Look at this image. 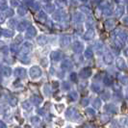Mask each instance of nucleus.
<instances>
[{"mask_svg": "<svg viewBox=\"0 0 128 128\" xmlns=\"http://www.w3.org/2000/svg\"><path fill=\"white\" fill-rule=\"evenodd\" d=\"M92 36H94V31H92V30H90V31H88V32L85 34V38L86 40H90V38H92Z\"/></svg>", "mask_w": 128, "mask_h": 128, "instance_id": "nucleus-1", "label": "nucleus"}, {"mask_svg": "<svg viewBox=\"0 0 128 128\" xmlns=\"http://www.w3.org/2000/svg\"><path fill=\"white\" fill-rule=\"evenodd\" d=\"M56 3H57L58 5L61 7V8H62V7L66 6V0H57V1H56Z\"/></svg>", "mask_w": 128, "mask_h": 128, "instance_id": "nucleus-2", "label": "nucleus"}, {"mask_svg": "<svg viewBox=\"0 0 128 128\" xmlns=\"http://www.w3.org/2000/svg\"><path fill=\"white\" fill-rule=\"evenodd\" d=\"M35 35H36V30H35V28L31 27V28L29 29V31H28V34H27V36H30V37H32V36H35Z\"/></svg>", "mask_w": 128, "mask_h": 128, "instance_id": "nucleus-3", "label": "nucleus"}, {"mask_svg": "<svg viewBox=\"0 0 128 128\" xmlns=\"http://www.w3.org/2000/svg\"><path fill=\"white\" fill-rule=\"evenodd\" d=\"M105 61H106V63H112V61H113V57H112V55L111 54H107L106 56H105Z\"/></svg>", "mask_w": 128, "mask_h": 128, "instance_id": "nucleus-4", "label": "nucleus"}, {"mask_svg": "<svg viewBox=\"0 0 128 128\" xmlns=\"http://www.w3.org/2000/svg\"><path fill=\"white\" fill-rule=\"evenodd\" d=\"M68 44H70V38H64L62 40V44L64 45H66Z\"/></svg>", "mask_w": 128, "mask_h": 128, "instance_id": "nucleus-5", "label": "nucleus"}, {"mask_svg": "<svg viewBox=\"0 0 128 128\" xmlns=\"http://www.w3.org/2000/svg\"><path fill=\"white\" fill-rule=\"evenodd\" d=\"M11 3H12V5H13V6H18V4H19V1L18 0H12V1H11Z\"/></svg>", "mask_w": 128, "mask_h": 128, "instance_id": "nucleus-6", "label": "nucleus"}, {"mask_svg": "<svg viewBox=\"0 0 128 128\" xmlns=\"http://www.w3.org/2000/svg\"><path fill=\"white\" fill-rule=\"evenodd\" d=\"M13 14H14V12H13V10H7L6 11V16H13Z\"/></svg>", "mask_w": 128, "mask_h": 128, "instance_id": "nucleus-7", "label": "nucleus"}, {"mask_svg": "<svg viewBox=\"0 0 128 128\" xmlns=\"http://www.w3.org/2000/svg\"><path fill=\"white\" fill-rule=\"evenodd\" d=\"M25 22H21L20 24H19V26H18V30H21V29H24L25 28Z\"/></svg>", "mask_w": 128, "mask_h": 128, "instance_id": "nucleus-8", "label": "nucleus"}, {"mask_svg": "<svg viewBox=\"0 0 128 128\" xmlns=\"http://www.w3.org/2000/svg\"><path fill=\"white\" fill-rule=\"evenodd\" d=\"M92 55V53L90 52V50H87V51H86V56L88 58H90Z\"/></svg>", "mask_w": 128, "mask_h": 128, "instance_id": "nucleus-9", "label": "nucleus"}, {"mask_svg": "<svg viewBox=\"0 0 128 128\" xmlns=\"http://www.w3.org/2000/svg\"><path fill=\"white\" fill-rule=\"evenodd\" d=\"M58 56H59V54H58L57 52L52 53V58H54V59H58Z\"/></svg>", "mask_w": 128, "mask_h": 128, "instance_id": "nucleus-10", "label": "nucleus"}, {"mask_svg": "<svg viewBox=\"0 0 128 128\" xmlns=\"http://www.w3.org/2000/svg\"><path fill=\"white\" fill-rule=\"evenodd\" d=\"M18 13L19 14H25L26 13V10H25V9H21V8H19Z\"/></svg>", "mask_w": 128, "mask_h": 128, "instance_id": "nucleus-11", "label": "nucleus"}, {"mask_svg": "<svg viewBox=\"0 0 128 128\" xmlns=\"http://www.w3.org/2000/svg\"><path fill=\"white\" fill-rule=\"evenodd\" d=\"M47 8H48V9H47V11H48V12H52V10L50 9V8H52V6L48 5V6H47Z\"/></svg>", "mask_w": 128, "mask_h": 128, "instance_id": "nucleus-12", "label": "nucleus"}, {"mask_svg": "<svg viewBox=\"0 0 128 128\" xmlns=\"http://www.w3.org/2000/svg\"><path fill=\"white\" fill-rule=\"evenodd\" d=\"M44 1H45V0H44ZM47 1H50V0H47Z\"/></svg>", "mask_w": 128, "mask_h": 128, "instance_id": "nucleus-13", "label": "nucleus"}]
</instances>
